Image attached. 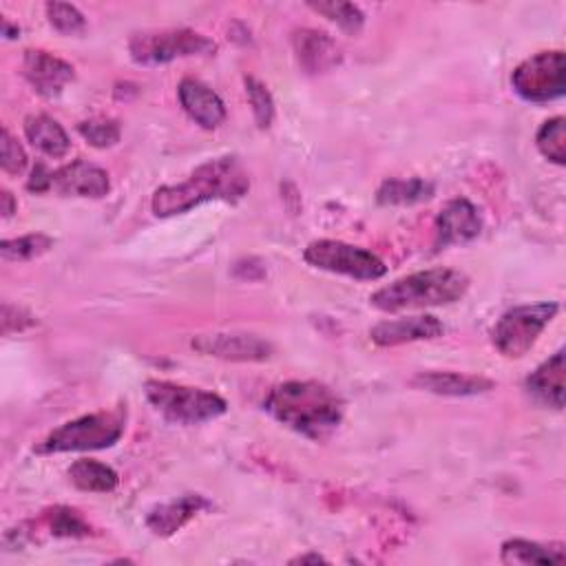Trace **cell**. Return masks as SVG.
<instances>
[{
	"label": "cell",
	"mask_w": 566,
	"mask_h": 566,
	"mask_svg": "<svg viewBox=\"0 0 566 566\" xmlns=\"http://www.w3.org/2000/svg\"><path fill=\"white\" fill-rule=\"evenodd\" d=\"M307 562L318 564V562H325V557H323V555H318V553H305V555H298V557L290 559V564H307Z\"/></svg>",
	"instance_id": "obj_34"
},
{
	"label": "cell",
	"mask_w": 566,
	"mask_h": 566,
	"mask_svg": "<svg viewBox=\"0 0 566 566\" xmlns=\"http://www.w3.org/2000/svg\"><path fill=\"white\" fill-rule=\"evenodd\" d=\"M44 522L49 526V533L55 537H86L91 535V526L84 522V517L69 506H55L46 511Z\"/></svg>",
	"instance_id": "obj_26"
},
{
	"label": "cell",
	"mask_w": 566,
	"mask_h": 566,
	"mask_svg": "<svg viewBox=\"0 0 566 566\" xmlns=\"http://www.w3.org/2000/svg\"><path fill=\"white\" fill-rule=\"evenodd\" d=\"M469 290V276L451 268H431L407 274L394 283L376 290L369 301L382 312H400L411 307L447 305L464 296Z\"/></svg>",
	"instance_id": "obj_3"
},
{
	"label": "cell",
	"mask_w": 566,
	"mask_h": 566,
	"mask_svg": "<svg viewBox=\"0 0 566 566\" xmlns=\"http://www.w3.org/2000/svg\"><path fill=\"white\" fill-rule=\"evenodd\" d=\"M292 44H294L298 64L307 73H323L334 69L340 62L338 44L323 31L298 29L292 35Z\"/></svg>",
	"instance_id": "obj_15"
},
{
	"label": "cell",
	"mask_w": 566,
	"mask_h": 566,
	"mask_svg": "<svg viewBox=\"0 0 566 566\" xmlns=\"http://www.w3.org/2000/svg\"><path fill=\"white\" fill-rule=\"evenodd\" d=\"M248 190L250 177L241 161L237 157H217L195 168L186 181L157 188L150 208L157 217H172L212 199L239 201Z\"/></svg>",
	"instance_id": "obj_2"
},
{
	"label": "cell",
	"mask_w": 566,
	"mask_h": 566,
	"mask_svg": "<svg viewBox=\"0 0 566 566\" xmlns=\"http://www.w3.org/2000/svg\"><path fill=\"white\" fill-rule=\"evenodd\" d=\"M535 144L539 148V153L555 161V164H564L566 161V135H564V117H553L546 119L535 137Z\"/></svg>",
	"instance_id": "obj_24"
},
{
	"label": "cell",
	"mask_w": 566,
	"mask_h": 566,
	"mask_svg": "<svg viewBox=\"0 0 566 566\" xmlns=\"http://www.w3.org/2000/svg\"><path fill=\"white\" fill-rule=\"evenodd\" d=\"M192 349L223 358V360H239V363H261L272 356V345L245 332H214V334H199L190 340Z\"/></svg>",
	"instance_id": "obj_10"
},
{
	"label": "cell",
	"mask_w": 566,
	"mask_h": 566,
	"mask_svg": "<svg viewBox=\"0 0 566 566\" xmlns=\"http://www.w3.org/2000/svg\"><path fill=\"white\" fill-rule=\"evenodd\" d=\"M148 402L170 422L201 424L219 418L226 411V400L199 387H186L168 380H146L144 385Z\"/></svg>",
	"instance_id": "obj_5"
},
{
	"label": "cell",
	"mask_w": 566,
	"mask_h": 566,
	"mask_svg": "<svg viewBox=\"0 0 566 566\" xmlns=\"http://www.w3.org/2000/svg\"><path fill=\"white\" fill-rule=\"evenodd\" d=\"M413 385L442 396H475L493 389L495 382L484 376H471L460 371H420L413 378Z\"/></svg>",
	"instance_id": "obj_19"
},
{
	"label": "cell",
	"mask_w": 566,
	"mask_h": 566,
	"mask_svg": "<svg viewBox=\"0 0 566 566\" xmlns=\"http://www.w3.org/2000/svg\"><path fill=\"white\" fill-rule=\"evenodd\" d=\"M51 248H53V239L42 232H35V234H24L18 239L2 241L0 252H2V259L7 261H29L49 252Z\"/></svg>",
	"instance_id": "obj_25"
},
{
	"label": "cell",
	"mask_w": 566,
	"mask_h": 566,
	"mask_svg": "<svg viewBox=\"0 0 566 566\" xmlns=\"http://www.w3.org/2000/svg\"><path fill=\"white\" fill-rule=\"evenodd\" d=\"M515 93L526 102H551L566 91L564 51H539L515 66L511 75Z\"/></svg>",
	"instance_id": "obj_9"
},
{
	"label": "cell",
	"mask_w": 566,
	"mask_h": 566,
	"mask_svg": "<svg viewBox=\"0 0 566 566\" xmlns=\"http://www.w3.org/2000/svg\"><path fill=\"white\" fill-rule=\"evenodd\" d=\"M210 502L199 495V493H186L179 495L166 504L155 506L148 517H146V526L159 535V537H168L172 533H177L186 522H190L199 511L208 509Z\"/></svg>",
	"instance_id": "obj_17"
},
{
	"label": "cell",
	"mask_w": 566,
	"mask_h": 566,
	"mask_svg": "<svg viewBox=\"0 0 566 566\" xmlns=\"http://www.w3.org/2000/svg\"><path fill=\"white\" fill-rule=\"evenodd\" d=\"M433 195V186L420 177L411 179H387L378 188V203L385 206H405V203H418L422 199H429Z\"/></svg>",
	"instance_id": "obj_23"
},
{
	"label": "cell",
	"mask_w": 566,
	"mask_h": 566,
	"mask_svg": "<svg viewBox=\"0 0 566 566\" xmlns=\"http://www.w3.org/2000/svg\"><path fill=\"white\" fill-rule=\"evenodd\" d=\"M0 157H2L0 166L9 175H20L27 168V153L20 146V142L7 128H2V153H0Z\"/></svg>",
	"instance_id": "obj_31"
},
{
	"label": "cell",
	"mask_w": 566,
	"mask_h": 566,
	"mask_svg": "<svg viewBox=\"0 0 566 566\" xmlns=\"http://www.w3.org/2000/svg\"><path fill=\"white\" fill-rule=\"evenodd\" d=\"M177 93H179V102H181L184 111L201 128L212 130L226 119V106H223L221 97L210 86H206L203 82L186 77V80H181Z\"/></svg>",
	"instance_id": "obj_16"
},
{
	"label": "cell",
	"mask_w": 566,
	"mask_h": 566,
	"mask_svg": "<svg viewBox=\"0 0 566 566\" xmlns=\"http://www.w3.org/2000/svg\"><path fill=\"white\" fill-rule=\"evenodd\" d=\"M24 135L27 139L46 157H64L71 148V139L66 135V130L49 115L38 113V115H29L24 119Z\"/></svg>",
	"instance_id": "obj_20"
},
{
	"label": "cell",
	"mask_w": 566,
	"mask_h": 566,
	"mask_svg": "<svg viewBox=\"0 0 566 566\" xmlns=\"http://www.w3.org/2000/svg\"><path fill=\"white\" fill-rule=\"evenodd\" d=\"M126 424V409H108L80 416L75 420L64 422L62 427L53 429L42 444L38 447L40 453H64V451H93L113 447Z\"/></svg>",
	"instance_id": "obj_4"
},
{
	"label": "cell",
	"mask_w": 566,
	"mask_h": 566,
	"mask_svg": "<svg viewBox=\"0 0 566 566\" xmlns=\"http://www.w3.org/2000/svg\"><path fill=\"white\" fill-rule=\"evenodd\" d=\"M69 478L77 489L93 493H108L117 486V473L108 464L86 458L75 460L69 467Z\"/></svg>",
	"instance_id": "obj_22"
},
{
	"label": "cell",
	"mask_w": 566,
	"mask_h": 566,
	"mask_svg": "<svg viewBox=\"0 0 566 566\" xmlns=\"http://www.w3.org/2000/svg\"><path fill=\"white\" fill-rule=\"evenodd\" d=\"M0 201H2V217H11L15 212V199L9 190L0 192Z\"/></svg>",
	"instance_id": "obj_33"
},
{
	"label": "cell",
	"mask_w": 566,
	"mask_h": 566,
	"mask_svg": "<svg viewBox=\"0 0 566 566\" xmlns=\"http://www.w3.org/2000/svg\"><path fill=\"white\" fill-rule=\"evenodd\" d=\"M526 389L542 405L564 407V349L555 352L526 378Z\"/></svg>",
	"instance_id": "obj_18"
},
{
	"label": "cell",
	"mask_w": 566,
	"mask_h": 566,
	"mask_svg": "<svg viewBox=\"0 0 566 566\" xmlns=\"http://www.w3.org/2000/svg\"><path fill=\"white\" fill-rule=\"evenodd\" d=\"M130 57L139 64H166L177 57L210 55L217 44L192 29H161L142 31L128 40Z\"/></svg>",
	"instance_id": "obj_6"
},
{
	"label": "cell",
	"mask_w": 566,
	"mask_h": 566,
	"mask_svg": "<svg viewBox=\"0 0 566 566\" xmlns=\"http://www.w3.org/2000/svg\"><path fill=\"white\" fill-rule=\"evenodd\" d=\"M108 175L95 164H88L84 159H75L51 175V190L60 195H73V197H93L99 199L108 192Z\"/></svg>",
	"instance_id": "obj_11"
},
{
	"label": "cell",
	"mask_w": 566,
	"mask_h": 566,
	"mask_svg": "<svg viewBox=\"0 0 566 566\" xmlns=\"http://www.w3.org/2000/svg\"><path fill=\"white\" fill-rule=\"evenodd\" d=\"M263 407L292 431L310 438H327L343 420V400L334 389L316 380H287L274 385Z\"/></svg>",
	"instance_id": "obj_1"
},
{
	"label": "cell",
	"mask_w": 566,
	"mask_h": 566,
	"mask_svg": "<svg viewBox=\"0 0 566 566\" xmlns=\"http://www.w3.org/2000/svg\"><path fill=\"white\" fill-rule=\"evenodd\" d=\"M442 332H444L442 323L436 316L424 314V316H407V318L382 321L376 327H371L369 336L376 345L394 347V345H402V343L438 338Z\"/></svg>",
	"instance_id": "obj_14"
},
{
	"label": "cell",
	"mask_w": 566,
	"mask_h": 566,
	"mask_svg": "<svg viewBox=\"0 0 566 566\" xmlns=\"http://www.w3.org/2000/svg\"><path fill=\"white\" fill-rule=\"evenodd\" d=\"M24 75L40 95L55 97L73 80V66L46 51L29 49L24 53Z\"/></svg>",
	"instance_id": "obj_13"
},
{
	"label": "cell",
	"mask_w": 566,
	"mask_h": 566,
	"mask_svg": "<svg viewBox=\"0 0 566 566\" xmlns=\"http://www.w3.org/2000/svg\"><path fill=\"white\" fill-rule=\"evenodd\" d=\"M46 18L49 22L60 31V33H80L84 29V15L77 11V7L66 4V2H49L46 7Z\"/></svg>",
	"instance_id": "obj_30"
},
{
	"label": "cell",
	"mask_w": 566,
	"mask_h": 566,
	"mask_svg": "<svg viewBox=\"0 0 566 566\" xmlns=\"http://www.w3.org/2000/svg\"><path fill=\"white\" fill-rule=\"evenodd\" d=\"M51 175H53V170H49L44 164H35L33 170H31V177H29L27 188L33 190V192H46V190H51Z\"/></svg>",
	"instance_id": "obj_32"
},
{
	"label": "cell",
	"mask_w": 566,
	"mask_h": 566,
	"mask_svg": "<svg viewBox=\"0 0 566 566\" xmlns=\"http://www.w3.org/2000/svg\"><path fill=\"white\" fill-rule=\"evenodd\" d=\"M310 9L325 15L329 22L338 24L347 33H358L363 29L365 15L363 11L352 2H310Z\"/></svg>",
	"instance_id": "obj_27"
},
{
	"label": "cell",
	"mask_w": 566,
	"mask_h": 566,
	"mask_svg": "<svg viewBox=\"0 0 566 566\" xmlns=\"http://www.w3.org/2000/svg\"><path fill=\"white\" fill-rule=\"evenodd\" d=\"M305 263L334 274H345L358 281H374L387 272V265L374 252L334 239L312 241L303 252Z\"/></svg>",
	"instance_id": "obj_7"
},
{
	"label": "cell",
	"mask_w": 566,
	"mask_h": 566,
	"mask_svg": "<svg viewBox=\"0 0 566 566\" xmlns=\"http://www.w3.org/2000/svg\"><path fill=\"white\" fill-rule=\"evenodd\" d=\"M80 135L95 148H108L119 142V124L115 119H88L77 126Z\"/></svg>",
	"instance_id": "obj_29"
},
{
	"label": "cell",
	"mask_w": 566,
	"mask_h": 566,
	"mask_svg": "<svg viewBox=\"0 0 566 566\" xmlns=\"http://www.w3.org/2000/svg\"><path fill=\"white\" fill-rule=\"evenodd\" d=\"M245 95L254 113V122L259 128H268L274 119V99L265 84H261L254 77H245Z\"/></svg>",
	"instance_id": "obj_28"
},
{
	"label": "cell",
	"mask_w": 566,
	"mask_h": 566,
	"mask_svg": "<svg viewBox=\"0 0 566 566\" xmlns=\"http://www.w3.org/2000/svg\"><path fill=\"white\" fill-rule=\"evenodd\" d=\"M504 564H555V562H564V548L557 546H544L537 542H528V539H506L502 544V553H500Z\"/></svg>",
	"instance_id": "obj_21"
},
{
	"label": "cell",
	"mask_w": 566,
	"mask_h": 566,
	"mask_svg": "<svg viewBox=\"0 0 566 566\" xmlns=\"http://www.w3.org/2000/svg\"><path fill=\"white\" fill-rule=\"evenodd\" d=\"M482 230L478 208L467 199H451L436 219V245L447 248L451 243H467Z\"/></svg>",
	"instance_id": "obj_12"
},
{
	"label": "cell",
	"mask_w": 566,
	"mask_h": 566,
	"mask_svg": "<svg viewBox=\"0 0 566 566\" xmlns=\"http://www.w3.org/2000/svg\"><path fill=\"white\" fill-rule=\"evenodd\" d=\"M557 303H535L517 305L502 314L493 327V345L506 358L524 356L557 314Z\"/></svg>",
	"instance_id": "obj_8"
}]
</instances>
